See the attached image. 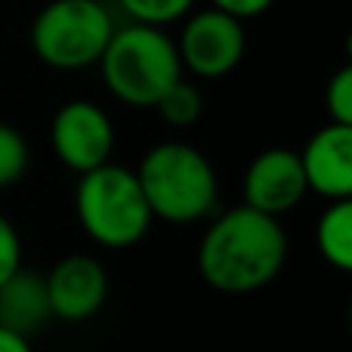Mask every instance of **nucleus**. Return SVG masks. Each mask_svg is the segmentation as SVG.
I'll list each match as a JSON object with an SVG mask.
<instances>
[{"label":"nucleus","instance_id":"f8f14e48","mask_svg":"<svg viewBox=\"0 0 352 352\" xmlns=\"http://www.w3.org/2000/svg\"><path fill=\"white\" fill-rule=\"evenodd\" d=\"M316 248L328 266L352 275V198L324 207L316 223Z\"/></svg>","mask_w":352,"mask_h":352},{"label":"nucleus","instance_id":"6e6552de","mask_svg":"<svg viewBox=\"0 0 352 352\" xmlns=\"http://www.w3.org/2000/svg\"><path fill=\"white\" fill-rule=\"evenodd\" d=\"M309 182L300 152L291 148H266L244 170V204L266 217H285L303 204Z\"/></svg>","mask_w":352,"mask_h":352},{"label":"nucleus","instance_id":"9d476101","mask_svg":"<svg viewBox=\"0 0 352 352\" xmlns=\"http://www.w3.org/2000/svg\"><path fill=\"white\" fill-rule=\"evenodd\" d=\"M309 192L328 201L352 198V127L334 124L316 130L300 152Z\"/></svg>","mask_w":352,"mask_h":352},{"label":"nucleus","instance_id":"ddd939ff","mask_svg":"<svg viewBox=\"0 0 352 352\" xmlns=\"http://www.w3.org/2000/svg\"><path fill=\"white\" fill-rule=\"evenodd\" d=\"M155 109L161 111V118H164L170 127H192V124H198L201 115H204V96H201V90L192 80L179 78L170 90L161 96V102L155 105Z\"/></svg>","mask_w":352,"mask_h":352},{"label":"nucleus","instance_id":"9b49d317","mask_svg":"<svg viewBox=\"0 0 352 352\" xmlns=\"http://www.w3.org/2000/svg\"><path fill=\"white\" fill-rule=\"evenodd\" d=\"M53 318L47 300L43 275L19 269L10 281L0 285V328L31 337Z\"/></svg>","mask_w":352,"mask_h":352},{"label":"nucleus","instance_id":"a211bd4d","mask_svg":"<svg viewBox=\"0 0 352 352\" xmlns=\"http://www.w3.org/2000/svg\"><path fill=\"white\" fill-rule=\"evenodd\" d=\"M275 0H210L213 10L226 12V16L238 19V22H244V19H256L263 16V12L272 6Z\"/></svg>","mask_w":352,"mask_h":352},{"label":"nucleus","instance_id":"4468645a","mask_svg":"<svg viewBox=\"0 0 352 352\" xmlns=\"http://www.w3.org/2000/svg\"><path fill=\"white\" fill-rule=\"evenodd\" d=\"M31 148L28 140L12 124L0 121V188H10L28 173Z\"/></svg>","mask_w":352,"mask_h":352},{"label":"nucleus","instance_id":"2eb2a0df","mask_svg":"<svg viewBox=\"0 0 352 352\" xmlns=\"http://www.w3.org/2000/svg\"><path fill=\"white\" fill-rule=\"evenodd\" d=\"M121 10L133 19L136 25H152V28H164L192 12L195 0H118Z\"/></svg>","mask_w":352,"mask_h":352},{"label":"nucleus","instance_id":"39448f33","mask_svg":"<svg viewBox=\"0 0 352 352\" xmlns=\"http://www.w3.org/2000/svg\"><path fill=\"white\" fill-rule=\"evenodd\" d=\"M115 34V19L102 0H50L31 22V50L56 72L99 65Z\"/></svg>","mask_w":352,"mask_h":352},{"label":"nucleus","instance_id":"7ed1b4c3","mask_svg":"<svg viewBox=\"0 0 352 352\" xmlns=\"http://www.w3.org/2000/svg\"><path fill=\"white\" fill-rule=\"evenodd\" d=\"M102 84L118 102L130 109H155L167 90L182 78L176 41L164 28L124 25L115 28L102 59Z\"/></svg>","mask_w":352,"mask_h":352},{"label":"nucleus","instance_id":"412c9836","mask_svg":"<svg viewBox=\"0 0 352 352\" xmlns=\"http://www.w3.org/2000/svg\"><path fill=\"white\" fill-rule=\"evenodd\" d=\"M346 322H349V331H352V297H349V306H346Z\"/></svg>","mask_w":352,"mask_h":352},{"label":"nucleus","instance_id":"0eeeda50","mask_svg":"<svg viewBox=\"0 0 352 352\" xmlns=\"http://www.w3.org/2000/svg\"><path fill=\"white\" fill-rule=\"evenodd\" d=\"M50 146L56 158L74 170L78 176L109 164L115 152V124L99 109L96 102L87 99H72L53 115L50 124Z\"/></svg>","mask_w":352,"mask_h":352},{"label":"nucleus","instance_id":"f3484780","mask_svg":"<svg viewBox=\"0 0 352 352\" xmlns=\"http://www.w3.org/2000/svg\"><path fill=\"white\" fill-rule=\"evenodd\" d=\"M19 269H22V238L10 223V217L0 213V285L10 281Z\"/></svg>","mask_w":352,"mask_h":352},{"label":"nucleus","instance_id":"6ab92c4d","mask_svg":"<svg viewBox=\"0 0 352 352\" xmlns=\"http://www.w3.org/2000/svg\"><path fill=\"white\" fill-rule=\"evenodd\" d=\"M0 352H34V349H31V337L0 328Z\"/></svg>","mask_w":352,"mask_h":352},{"label":"nucleus","instance_id":"1a4fd4ad","mask_svg":"<svg viewBox=\"0 0 352 352\" xmlns=\"http://www.w3.org/2000/svg\"><path fill=\"white\" fill-rule=\"evenodd\" d=\"M43 285L50 312L62 322H87L109 300V272L96 256L87 254L62 256L50 275H43Z\"/></svg>","mask_w":352,"mask_h":352},{"label":"nucleus","instance_id":"f257e3e1","mask_svg":"<svg viewBox=\"0 0 352 352\" xmlns=\"http://www.w3.org/2000/svg\"><path fill=\"white\" fill-rule=\"evenodd\" d=\"M287 232L281 219L248 204L219 213L198 241V275L219 294H256L281 275L287 263Z\"/></svg>","mask_w":352,"mask_h":352},{"label":"nucleus","instance_id":"20e7f679","mask_svg":"<svg viewBox=\"0 0 352 352\" xmlns=\"http://www.w3.org/2000/svg\"><path fill=\"white\" fill-rule=\"evenodd\" d=\"M74 213L80 229L99 248L109 250H127L140 244L155 223L136 170L111 161L78 179Z\"/></svg>","mask_w":352,"mask_h":352},{"label":"nucleus","instance_id":"423d86ee","mask_svg":"<svg viewBox=\"0 0 352 352\" xmlns=\"http://www.w3.org/2000/svg\"><path fill=\"white\" fill-rule=\"evenodd\" d=\"M176 50H179L182 72H192L201 80L229 78L241 65L244 50H248L244 22L213 10V6L192 12L182 25Z\"/></svg>","mask_w":352,"mask_h":352},{"label":"nucleus","instance_id":"f03ea898","mask_svg":"<svg viewBox=\"0 0 352 352\" xmlns=\"http://www.w3.org/2000/svg\"><path fill=\"white\" fill-rule=\"evenodd\" d=\"M136 179L155 219L188 226L210 217L219 198V179L210 158L188 142H158L142 155Z\"/></svg>","mask_w":352,"mask_h":352},{"label":"nucleus","instance_id":"dca6fc26","mask_svg":"<svg viewBox=\"0 0 352 352\" xmlns=\"http://www.w3.org/2000/svg\"><path fill=\"white\" fill-rule=\"evenodd\" d=\"M324 105H328L331 121L352 127V62L331 74L328 90H324Z\"/></svg>","mask_w":352,"mask_h":352},{"label":"nucleus","instance_id":"aec40b11","mask_svg":"<svg viewBox=\"0 0 352 352\" xmlns=\"http://www.w3.org/2000/svg\"><path fill=\"white\" fill-rule=\"evenodd\" d=\"M346 62H352V28H349V34H346Z\"/></svg>","mask_w":352,"mask_h":352}]
</instances>
